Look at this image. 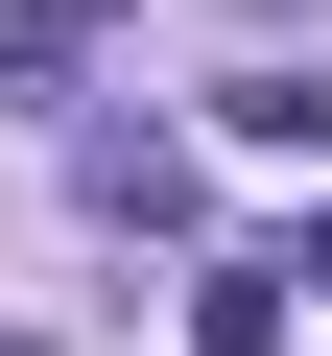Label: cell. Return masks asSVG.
<instances>
[{"label":"cell","instance_id":"obj_1","mask_svg":"<svg viewBox=\"0 0 332 356\" xmlns=\"http://www.w3.org/2000/svg\"><path fill=\"white\" fill-rule=\"evenodd\" d=\"M95 214H119V238H190V214H214V166L166 143V119H119V143H95Z\"/></svg>","mask_w":332,"mask_h":356},{"label":"cell","instance_id":"obj_2","mask_svg":"<svg viewBox=\"0 0 332 356\" xmlns=\"http://www.w3.org/2000/svg\"><path fill=\"white\" fill-rule=\"evenodd\" d=\"M95 48H119V0H0V95H72Z\"/></svg>","mask_w":332,"mask_h":356},{"label":"cell","instance_id":"obj_3","mask_svg":"<svg viewBox=\"0 0 332 356\" xmlns=\"http://www.w3.org/2000/svg\"><path fill=\"white\" fill-rule=\"evenodd\" d=\"M190 356H285V261H214L190 285Z\"/></svg>","mask_w":332,"mask_h":356}]
</instances>
